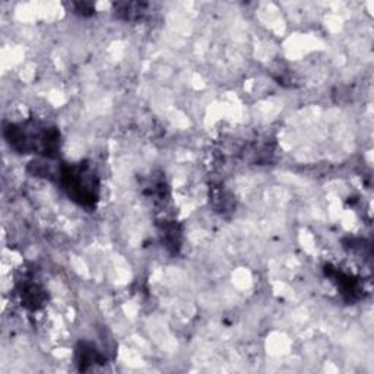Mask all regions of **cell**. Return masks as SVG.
<instances>
[{"instance_id":"6da1fadb","label":"cell","mask_w":374,"mask_h":374,"mask_svg":"<svg viewBox=\"0 0 374 374\" xmlns=\"http://www.w3.org/2000/svg\"><path fill=\"white\" fill-rule=\"evenodd\" d=\"M3 135L10 148L19 154H37L51 160L58 156L60 150L58 128L34 119L8 124Z\"/></svg>"},{"instance_id":"7a4b0ae2","label":"cell","mask_w":374,"mask_h":374,"mask_svg":"<svg viewBox=\"0 0 374 374\" xmlns=\"http://www.w3.org/2000/svg\"><path fill=\"white\" fill-rule=\"evenodd\" d=\"M63 190L78 205L93 208L100 198V180L94 165L86 161L63 165L59 172Z\"/></svg>"},{"instance_id":"3957f363","label":"cell","mask_w":374,"mask_h":374,"mask_svg":"<svg viewBox=\"0 0 374 374\" xmlns=\"http://www.w3.org/2000/svg\"><path fill=\"white\" fill-rule=\"evenodd\" d=\"M19 296L22 300V304L30 310H37L47 300V294H45L44 288L34 279H27L22 282L19 288Z\"/></svg>"},{"instance_id":"277c9868","label":"cell","mask_w":374,"mask_h":374,"mask_svg":"<svg viewBox=\"0 0 374 374\" xmlns=\"http://www.w3.org/2000/svg\"><path fill=\"white\" fill-rule=\"evenodd\" d=\"M113 8L116 16L124 21H139L148 12V3L143 2H119Z\"/></svg>"},{"instance_id":"5b68a950","label":"cell","mask_w":374,"mask_h":374,"mask_svg":"<svg viewBox=\"0 0 374 374\" xmlns=\"http://www.w3.org/2000/svg\"><path fill=\"white\" fill-rule=\"evenodd\" d=\"M161 239H163V244L168 248V250H172L173 253L177 252L181 243V231L178 229V225L174 222L165 221L161 226Z\"/></svg>"},{"instance_id":"8992f818","label":"cell","mask_w":374,"mask_h":374,"mask_svg":"<svg viewBox=\"0 0 374 374\" xmlns=\"http://www.w3.org/2000/svg\"><path fill=\"white\" fill-rule=\"evenodd\" d=\"M72 12L81 16H91L95 14V5L91 2H73L69 5Z\"/></svg>"}]
</instances>
